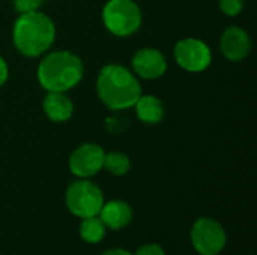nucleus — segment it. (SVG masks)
I'll return each mask as SVG.
<instances>
[{
    "instance_id": "1",
    "label": "nucleus",
    "mask_w": 257,
    "mask_h": 255,
    "mask_svg": "<svg viewBox=\"0 0 257 255\" xmlns=\"http://www.w3.org/2000/svg\"><path fill=\"white\" fill-rule=\"evenodd\" d=\"M99 99L110 110H126L134 107L142 96L137 77L120 65H107L99 71L96 80Z\"/></svg>"
},
{
    "instance_id": "2",
    "label": "nucleus",
    "mask_w": 257,
    "mask_h": 255,
    "mask_svg": "<svg viewBox=\"0 0 257 255\" xmlns=\"http://www.w3.org/2000/svg\"><path fill=\"white\" fill-rule=\"evenodd\" d=\"M15 48L27 57H38L50 50L56 39V26L50 17L36 11L21 14L14 24Z\"/></svg>"
},
{
    "instance_id": "3",
    "label": "nucleus",
    "mask_w": 257,
    "mask_h": 255,
    "mask_svg": "<svg viewBox=\"0 0 257 255\" xmlns=\"http://www.w3.org/2000/svg\"><path fill=\"white\" fill-rule=\"evenodd\" d=\"M83 62L71 51L50 53L38 66V81L47 92H66L83 78Z\"/></svg>"
},
{
    "instance_id": "4",
    "label": "nucleus",
    "mask_w": 257,
    "mask_h": 255,
    "mask_svg": "<svg viewBox=\"0 0 257 255\" xmlns=\"http://www.w3.org/2000/svg\"><path fill=\"white\" fill-rule=\"evenodd\" d=\"M102 21L110 33L126 38L142 26V11L133 0H108L102 9Z\"/></svg>"
},
{
    "instance_id": "5",
    "label": "nucleus",
    "mask_w": 257,
    "mask_h": 255,
    "mask_svg": "<svg viewBox=\"0 0 257 255\" xmlns=\"http://www.w3.org/2000/svg\"><path fill=\"white\" fill-rule=\"evenodd\" d=\"M68 210L81 219L96 216L104 204V194L89 179H78L72 182L65 194Z\"/></svg>"
},
{
    "instance_id": "6",
    "label": "nucleus",
    "mask_w": 257,
    "mask_h": 255,
    "mask_svg": "<svg viewBox=\"0 0 257 255\" xmlns=\"http://www.w3.org/2000/svg\"><path fill=\"white\" fill-rule=\"evenodd\" d=\"M191 242L200 255H218L226 246L227 236L218 221L212 218H200L193 224Z\"/></svg>"
},
{
    "instance_id": "7",
    "label": "nucleus",
    "mask_w": 257,
    "mask_h": 255,
    "mask_svg": "<svg viewBox=\"0 0 257 255\" xmlns=\"http://www.w3.org/2000/svg\"><path fill=\"white\" fill-rule=\"evenodd\" d=\"M175 60L188 72H202L211 65L212 53L203 41L185 38L181 39L175 47Z\"/></svg>"
},
{
    "instance_id": "8",
    "label": "nucleus",
    "mask_w": 257,
    "mask_h": 255,
    "mask_svg": "<svg viewBox=\"0 0 257 255\" xmlns=\"http://www.w3.org/2000/svg\"><path fill=\"white\" fill-rule=\"evenodd\" d=\"M105 152L101 146L86 143L77 147L69 156V170L78 179H90L102 170Z\"/></svg>"
},
{
    "instance_id": "9",
    "label": "nucleus",
    "mask_w": 257,
    "mask_h": 255,
    "mask_svg": "<svg viewBox=\"0 0 257 255\" xmlns=\"http://www.w3.org/2000/svg\"><path fill=\"white\" fill-rule=\"evenodd\" d=\"M220 48L227 60L241 62L251 51L250 35L242 27L230 26L223 32L220 38Z\"/></svg>"
},
{
    "instance_id": "10",
    "label": "nucleus",
    "mask_w": 257,
    "mask_h": 255,
    "mask_svg": "<svg viewBox=\"0 0 257 255\" xmlns=\"http://www.w3.org/2000/svg\"><path fill=\"white\" fill-rule=\"evenodd\" d=\"M134 72L145 80H155L166 74V57L157 48H142L133 57Z\"/></svg>"
},
{
    "instance_id": "11",
    "label": "nucleus",
    "mask_w": 257,
    "mask_h": 255,
    "mask_svg": "<svg viewBox=\"0 0 257 255\" xmlns=\"http://www.w3.org/2000/svg\"><path fill=\"white\" fill-rule=\"evenodd\" d=\"M98 216L107 228L116 231L130 225L133 221V210L128 203L122 200H111L102 204Z\"/></svg>"
},
{
    "instance_id": "12",
    "label": "nucleus",
    "mask_w": 257,
    "mask_h": 255,
    "mask_svg": "<svg viewBox=\"0 0 257 255\" xmlns=\"http://www.w3.org/2000/svg\"><path fill=\"white\" fill-rule=\"evenodd\" d=\"M42 108L45 116L56 123L69 120L74 113V104L65 92H48L44 98Z\"/></svg>"
},
{
    "instance_id": "13",
    "label": "nucleus",
    "mask_w": 257,
    "mask_h": 255,
    "mask_svg": "<svg viewBox=\"0 0 257 255\" xmlns=\"http://www.w3.org/2000/svg\"><path fill=\"white\" fill-rule=\"evenodd\" d=\"M136 108V114L137 117L143 122V123H149V125H155L160 123L164 117V105L163 102L152 96V95H146V96H140L137 99V102L134 104Z\"/></svg>"
},
{
    "instance_id": "14",
    "label": "nucleus",
    "mask_w": 257,
    "mask_h": 255,
    "mask_svg": "<svg viewBox=\"0 0 257 255\" xmlns=\"http://www.w3.org/2000/svg\"><path fill=\"white\" fill-rule=\"evenodd\" d=\"M107 227L99 219V216L84 218L80 224V236L87 243H99L105 236Z\"/></svg>"
},
{
    "instance_id": "15",
    "label": "nucleus",
    "mask_w": 257,
    "mask_h": 255,
    "mask_svg": "<svg viewBox=\"0 0 257 255\" xmlns=\"http://www.w3.org/2000/svg\"><path fill=\"white\" fill-rule=\"evenodd\" d=\"M102 168H105L113 176H123L130 171L131 161L122 152H110V153H105L104 156Z\"/></svg>"
},
{
    "instance_id": "16",
    "label": "nucleus",
    "mask_w": 257,
    "mask_h": 255,
    "mask_svg": "<svg viewBox=\"0 0 257 255\" xmlns=\"http://www.w3.org/2000/svg\"><path fill=\"white\" fill-rule=\"evenodd\" d=\"M220 9L227 17H236L242 12L245 2L244 0H220Z\"/></svg>"
},
{
    "instance_id": "17",
    "label": "nucleus",
    "mask_w": 257,
    "mask_h": 255,
    "mask_svg": "<svg viewBox=\"0 0 257 255\" xmlns=\"http://www.w3.org/2000/svg\"><path fill=\"white\" fill-rule=\"evenodd\" d=\"M42 6V0H14V9L21 14H30L39 11Z\"/></svg>"
},
{
    "instance_id": "18",
    "label": "nucleus",
    "mask_w": 257,
    "mask_h": 255,
    "mask_svg": "<svg viewBox=\"0 0 257 255\" xmlns=\"http://www.w3.org/2000/svg\"><path fill=\"white\" fill-rule=\"evenodd\" d=\"M133 255H166V252H164V249H163L160 245H157V243H146V245H142V246L136 251V254Z\"/></svg>"
},
{
    "instance_id": "19",
    "label": "nucleus",
    "mask_w": 257,
    "mask_h": 255,
    "mask_svg": "<svg viewBox=\"0 0 257 255\" xmlns=\"http://www.w3.org/2000/svg\"><path fill=\"white\" fill-rule=\"evenodd\" d=\"M8 77H9V69H8V65H6L5 59L0 56V87H2V86L6 83Z\"/></svg>"
},
{
    "instance_id": "20",
    "label": "nucleus",
    "mask_w": 257,
    "mask_h": 255,
    "mask_svg": "<svg viewBox=\"0 0 257 255\" xmlns=\"http://www.w3.org/2000/svg\"><path fill=\"white\" fill-rule=\"evenodd\" d=\"M101 255H133V254H131V252H128V251H125V249H122V248H113V249H108V251L102 252Z\"/></svg>"
},
{
    "instance_id": "21",
    "label": "nucleus",
    "mask_w": 257,
    "mask_h": 255,
    "mask_svg": "<svg viewBox=\"0 0 257 255\" xmlns=\"http://www.w3.org/2000/svg\"><path fill=\"white\" fill-rule=\"evenodd\" d=\"M250 255H251V254H250Z\"/></svg>"
}]
</instances>
